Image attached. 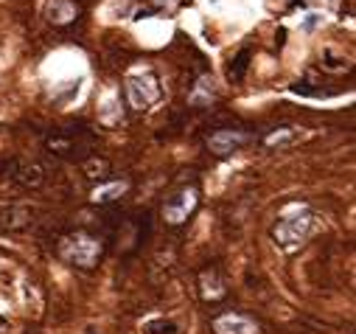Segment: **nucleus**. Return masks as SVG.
<instances>
[{
	"label": "nucleus",
	"instance_id": "1a4fd4ad",
	"mask_svg": "<svg viewBox=\"0 0 356 334\" xmlns=\"http://www.w3.org/2000/svg\"><path fill=\"white\" fill-rule=\"evenodd\" d=\"M124 183H113V186H104V189H96L93 191V202H110L113 197H118V194H124Z\"/></svg>",
	"mask_w": 356,
	"mask_h": 334
},
{
	"label": "nucleus",
	"instance_id": "6e6552de",
	"mask_svg": "<svg viewBox=\"0 0 356 334\" xmlns=\"http://www.w3.org/2000/svg\"><path fill=\"white\" fill-rule=\"evenodd\" d=\"M300 138V129H275V135H270L266 138V146H289V143H295Z\"/></svg>",
	"mask_w": 356,
	"mask_h": 334
},
{
	"label": "nucleus",
	"instance_id": "f257e3e1",
	"mask_svg": "<svg viewBox=\"0 0 356 334\" xmlns=\"http://www.w3.org/2000/svg\"><path fill=\"white\" fill-rule=\"evenodd\" d=\"M312 228H314V214L306 205H295L278 216V222L273 228V239L284 253H295V250H300L306 244Z\"/></svg>",
	"mask_w": 356,
	"mask_h": 334
},
{
	"label": "nucleus",
	"instance_id": "39448f33",
	"mask_svg": "<svg viewBox=\"0 0 356 334\" xmlns=\"http://www.w3.org/2000/svg\"><path fill=\"white\" fill-rule=\"evenodd\" d=\"M244 143H247V135L238 132V129H219V132H213L211 141H208L211 152L219 154V157H230V154H236Z\"/></svg>",
	"mask_w": 356,
	"mask_h": 334
},
{
	"label": "nucleus",
	"instance_id": "20e7f679",
	"mask_svg": "<svg viewBox=\"0 0 356 334\" xmlns=\"http://www.w3.org/2000/svg\"><path fill=\"white\" fill-rule=\"evenodd\" d=\"M197 189H183L180 194H174L171 200H165V205H163V219L168 222V225H183L191 214H194V208H197Z\"/></svg>",
	"mask_w": 356,
	"mask_h": 334
},
{
	"label": "nucleus",
	"instance_id": "423d86ee",
	"mask_svg": "<svg viewBox=\"0 0 356 334\" xmlns=\"http://www.w3.org/2000/svg\"><path fill=\"white\" fill-rule=\"evenodd\" d=\"M258 323L244 315H219L213 320V334H258Z\"/></svg>",
	"mask_w": 356,
	"mask_h": 334
},
{
	"label": "nucleus",
	"instance_id": "7ed1b4c3",
	"mask_svg": "<svg viewBox=\"0 0 356 334\" xmlns=\"http://www.w3.org/2000/svg\"><path fill=\"white\" fill-rule=\"evenodd\" d=\"M62 253L76 267H93L96 259L102 256V244L96 239H90V236H84V233H76L62 244Z\"/></svg>",
	"mask_w": 356,
	"mask_h": 334
},
{
	"label": "nucleus",
	"instance_id": "f03ea898",
	"mask_svg": "<svg viewBox=\"0 0 356 334\" xmlns=\"http://www.w3.org/2000/svg\"><path fill=\"white\" fill-rule=\"evenodd\" d=\"M127 99L132 110H149L163 99L160 79L152 70H135L127 76Z\"/></svg>",
	"mask_w": 356,
	"mask_h": 334
},
{
	"label": "nucleus",
	"instance_id": "0eeeda50",
	"mask_svg": "<svg viewBox=\"0 0 356 334\" xmlns=\"http://www.w3.org/2000/svg\"><path fill=\"white\" fill-rule=\"evenodd\" d=\"M48 12H51V17L56 23H70L73 15H76V9L70 6V0H54V3L48 6Z\"/></svg>",
	"mask_w": 356,
	"mask_h": 334
}]
</instances>
